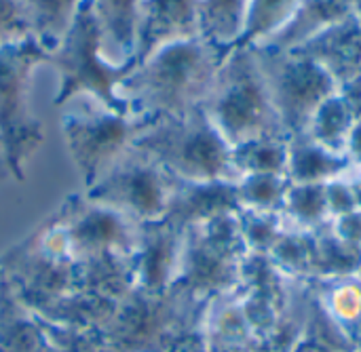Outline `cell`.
<instances>
[{"label": "cell", "mask_w": 361, "mask_h": 352, "mask_svg": "<svg viewBox=\"0 0 361 352\" xmlns=\"http://www.w3.org/2000/svg\"><path fill=\"white\" fill-rule=\"evenodd\" d=\"M271 262L292 281H313V230L283 228L277 243L269 251Z\"/></svg>", "instance_id": "obj_20"}, {"label": "cell", "mask_w": 361, "mask_h": 352, "mask_svg": "<svg viewBox=\"0 0 361 352\" xmlns=\"http://www.w3.org/2000/svg\"><path fill=\"white\" fill-rule=\"evenodd\" d=\"M338 95L343 97V101L347 103L351 116L355 118V122H361V74L343 82L338 87Z\"/></svg>", "instance_id": "obj_28"}, {"label": "cell", "mask_w": 361, "mask_h": 352, "mask_svg": "<svg viewBox=\"0 0 361 352\" xmlns=\"http://www.w3.org/2000/svg\"><path fill=\"white\" fill-rule=\"evenodd\" d=\"M305 55L315 59L341 87L361 74V17L360 13L338 21L313 40L302 44Z\"/></svg>", "instance_id": "obj_10"}, {"label": "cell", "mask_w": 361, "mask_h": 352, "mask_svg": "<svg viewBox=\"0 0 361 352\" xmlns=\"http://www.w3.org/2000/svg\"><path fill=\"white\" fill-rule=\"evenodd\" d=\"M131 148L152 158L180 184H237L239 180L233 146L212 125L203 108L142 125Z\"/></svg>", "instance_id": "obj_3"}, {"label": "cell", "mask_w": 361, "mask_h": 352, "mask_svg": "<svg viewBox=\"0 0 361 352\" xmlns=\"http://www.w3.org/2000/svg\"><path fill=\"white\" fill-rule=\"evenodd\" d=\"M324 186L326 184H290L281 207V218L288 228L317 230L332 222Z\"/></svg>", "instance_id": "obj_19"}, {"label": "cell", "mask_w": 361, "mask_h": 352, "mask_svg": "<svg viewBox=\"0 0 361 352\" xmlns=\"http://www.w3.org/2000/svg\"><path fill=\"white\" fill-rule=\"evenodd\" d=\"M199 36V0H142L133 63L165 44Z\"/></svg>", "instance_id": "obj_9"}, {"label": "cell", "mask_w": 361, "mask_h": 352, "mask_svg": "<svg viewBox=\"0 0 361 352\" xmlns=\"http://www.w3.org/2000/svg\"><path fill=\"white\" fill-rule=\"evenodd\" d=\"M345 156L351 161L353 167H361V122H355L351 133H349V139H347V146H345Z\"/></svg>", "instance_id": "obj_29"}, {"label": "cell", "mask_w": 361, "mask_h": 352, "mask_svg": "<svg viewBox=\"0 0 361 352\" xmlns=\"http://www.w3.org/2000/svg\"><path fill=\"white\" fill-rule=\"evenodd\" d=\"M324 188H326V203H328L330 220L343 218V215L357 209L355 199H353V190H351V184H349V175L336 177V180L328 182Z\"/></svg>", "instance_id": "obj_26"}, {"label": "cell", "mask_w": 361, "mask_h": 352, "mask_svg": "<svg viewBox=\"0 0 361 352\" xmlns=\"http://www.w3.org/2000/svg\"><path fill=\"white\" fill-rule=\"evenodd\" d=\"M330 226L338 239H343L345 243L361 249V209H355L343 218L332 220Z\"/></svg>", "instance_id": "obj_27"}, {"label": "cell", "mask_w": 361, "mask_h": 352, "mask_svg": "<svg viewBox=\"0 0 361 352\" xmlns=\"http://www.w3.org/2000/svg\"><path fill=\"white\" fill-rule=\"evenodd\" d=\"M239 230L247 253H262L269 256L273 245L277 243L279 234L286 228L281 213H267V211H250L241 209L237 213Z\"/></svg>", "instance_id": "obj_24"}, {"label": "cell", "mask_w": 361, "mask_h": 352, "mask_svg": "<svg viewBox=\"0 0 361 352\" xmlns=\"http://www.w3.org/2000/svg\"><path fill=\"white\" fill-rule=\"evenodd\" d=\"M353 169L345 154L332 152L309 135L288 139V169L286 175L292 184H328L336 177L349 175Z\"/></svg>", "instance_id": "obj_13"}, {"label": "cell", "mask_w": 361, "mask_h": 352, "mask_svg": "<svg viewBox=\"0 0 361 352\" xmlns=\"http://www.w3.org/2000/svg\"><path fill=\"white\" fill-rule=\"evenodd\" d=\"M361 249L338 239L330 222L313 230V281L357 275Z\"/></svg>", "instance_id": "obj_17"}, {"label": "cell", "mask_w": 361, "mask_h": 352, "mask_svg": "<svg viewBox=\"0 0 361 352\" xmlns=\"http://www.w3.org/2000/svg\"><path fill=\"white\" fill-rule=\"evenodd\" d=\"M357 13V0H302L288 25L264 46L271 51H294L317 34Z\"/></svg>", "instance_id": "obj_12"}, {"label": "cell", "mask_w": 361, "mask_h": 352, "mask_svg": "<svg viewBox=\"0 0 361 352\" xmlns=\"http://www.w3.org/2000/svg\"><path fill=\"white\" fill-rule=\"evenodd\" d=\"M353 125H355V118L351 116L347 103L336 91L315 110L305 135H309L313 142H317L319 146L332 152L345 154V146H347Z\"/></svg>", "instance_id": "obj_21"}, {"label": "cell", "mask_w": 361, "mask_h": 352, "mask_svg": "<svg viewBox=\"0 0 361 352\" xmlns=\"http://www.w3.org/2000/svg\"><path fill=\"white\" fill-rule=\"evenodd\" d=\"M250 0H199V36L228 51L239 44Z\"/></svg>", "instance_id": "obj_16"}, {"label": "cell", "mask_w": 361, "mask_h": 352, "mask_svg": "<svg viewBox=\"0 0 361 352\" xmlns=\"http://www.w3.org/2000/svg\"><path fill=\"white\" fill-rule=\"evenodd\" d=\"M27 17L32 38L47 51H55L74 21L82 0H19Z\"/></svg>", "instance_id": "obj_15"}, {"label": "cell", "mask_w": 361, "mask_h": 352, "mask_svg": "<svg viewBox=\"0 0 361 352\" xmlns=\"http://www.w3.org/2000/svg\"><path fill=\"white\" fill-rule=\"evenodd\" d=\"M32 36L19 0H0V46Z\"/></svg>", "instance_id": "obj_25"}, {"label": "cell", "mask_w": 361, "mask_h": 352, "mask_svg": "<svg viewBox=\"0 0 361 352\" xmlns=\"http://www.w3.org/2000/svg\"><path fill=\"white\" fill-rule=\"evenodd\" d=\"M294 352H345L338 351V348H332V346H326V344H319L315 340H309V338H300V342L296 344Z\"/></svg>", "instance_id": "obj_30"}, {"label": "cell", "mask_w": 361, "mask_h": 352, "mask_svg": "<svg viewBox=\"0 0 361 352\" xmlns=\"http://www.w3.org/2000/svg\"><path fill=\"white\" fill-rule=\"evenodd\" d=\"M360 171H361V167H360Z\"/></svg>", "instance_id": "obj_35"}, {"label": "cell", "mask_w": 361, "mask_h": 352, "mask_svg": "<svg viewBox=\"0 0 361 352\" xmlns=\"http://www.w3.org/2000/svg\"><path fill=\"white\" fill-rule=\"evenodd\" d=\"M99 36L102 55L114 68H131L135 59L137 15L142 0H91Z\"/></svg>", "instance_id": "obj_11"}, {"label": "cell", "mask_w": 361, "mask_h": 352, "mask_svg": "<svg viewBox=\"0 0 361 352\" xmlns=\"http://www.w3.org/2000/svg\"><path fill=\"white\" fill-rule=\"evenodd\" d=\"M288 175L279 173H247L241 175L235 184L237 199L241 209L281 213L286 194L290 190Z\"/></svg>", "instance_id": "obj_22"}, {"label": "cell", "mask_w": 361, "mask_h": 352, "mask_svg": "<svg viewBox=\"0 0 361 352\" xmlns=\"http://www.w3.org/2000/svg\"><path fill=\"white\" fill-rule=\"evenodd\" d=\"M349 184H351V190H353L355 205H357V209H361V171L360 169H353V171L349 173Z\"/></svg>", "instance_id": "obj_31"}, {"label": "cell", "mask_w": 361, "mask_h": 352, "mask_svg": "<svg viewBox=\"0 0 361 352\" xmlns=\"http://www.w3.org/2000/svg\"><path fill=\"white\" fill-rule=\"evenodd\" d=\"M324 310L357 342L361 336V279L357 275L311 281Z\"/></svg>", "instance_id": "obj_14"}, {"label": "cell", "mask_w": 361, "mask_h": 352, "mask_svg": "<svg viewBox=\"0 0 361 352\" xmlns=\"http://www.w3.org/2000/svg\"><path fill=\"white\" fill-rule=\"evenodd\" d=\"M49 53L32 38L0 46V142L11 150H21L38 137V125L27 112V80L36 63Z\"/></svg>", "instance_id": "obj_7"}, {"label": "cell", "mask_w": 361, "mask_h": 352, "mask_svg": "<svg viewBox=\"0 0 361 352\" xmlns=\"http://www.w3.org/2000/svg\"><path fill=\"white\" fill-rule=\"evenodd\" d=\"M300 2L302 0H250L239 44L254 49L269 44L288 25Z\"/></svg>", "instance_id": "obj_18"}, {"label": "cell", "mask_w": 361, "mask_h": 352, "mask_svg": "<svg viewBox=\"0 0 361 352\" xmlns=\"http://www.w3.org/2000/svg\"><path fill=\"white\" fill-rule=\"evenodd\" d=\"M355 352H361V336L357 338V342H355Z\"/></svg>", "instance_id": "obj_32"}, {"label": "cell", "mask_w": 361, "mask_h": 352, "mask_svg": "<svg viewBox=\"0 0 361 352\" xmlns=\"http://www.w3.org/2000/svg\"><path fill=\"white\" fill-rule=\"evenodd\" d=\"M233 163L241 175L279 173L288 169V139H254L233 148Z\"/></svg>", "instance_id": "obj_23"}, {"label": "cell", "mask_w": 361, "mask_h": 352, "mask_svg": "<svg viewBox=\"0 0 361 352\" xmlns=\"http://www.w3.org/2000/svg\"><path fill=\"white\" fill-rule=\"evenodd\" d=\"M357 13H360L361 17V0H357Z\"/></svg>", "instance_id": "obj_33"}, {"label": "cell", "mask_w": 361, "mask_h": 352, "mask_svg": "<svg viewBox=\"0 0 361 352\" xmlns=\"http://www.w3.org/2000/svg\"><path fill=\"white\" fill-rule=\"evenodd\" d=\"M302 285L288 279L269 256L247 253L243 258L237 298L256 340L264 338L286 317Z\"/></svg>", "instance_id": "obj_8"}, {"label": "cell", "mask_w": 361, "mask_h": 352, "mask_svg": "<svg viewBox=\"0 0 361 352\" xmlns=\"http://www.w3.org/2000/svg\"><path fill=\"white\" fill-rule=\"evenodd\" d=\"M357 277H360V279H361V266H360V270H357Z\"/></svg>", "instance_id": "obj_34"}, {"label": "cell", "mask_w": 361, "mask_h": 352, "mask_svg": "<svg viewBox=\"0 0 361 352\" xmlns=\"http://www.w3.org/2000/svg\"><path fill=\"white\" fill-rule=\"evenodd\" d=\"M256 51L288 139L305 135L315 110L338 91L336 80L302 51Z\"/></svg>", "instance_id": "obj_5"}, {"label": "cell", "mask_w": 361, "mask_h": 352, "mask_svg": "<svg viewBox=\"0 0 361 352\" xmlns=\"http://www.w3.org/2000/svg\"><path fill=\"white\" fill-rule=\"evenodd\" d=\"M85 97V106L72 103L63 114L66 142L82 167H110L131 146L142 125L97 97Z\"/></svg>", "instance_id": "obj_6"}, {"label": "cell", "mask_w": 361, "mask_h": 352, "mask_svg": "<svg viewBox=\"0 0 361 352\" xmlns=\"http://www.w3.org/2000/svg\"><path fill=\"white\" fill-rule=\"evenodd\" d=\"M47 61L59 70L61 82L55 99L57 106H63L76 95H91L123 112L114 97V89L129 68H114L104 59L102 36L91 0H82L74 21L55 51L49 53Z\"/></svg>", "instance_id": "obj_4"}, {"label": "cell", "mask_w": 361, "mask_h": 352, "mask_svg": "<svg viewBox=\"0 0 361 352\" xmlns=\"http://www.w3.org/2000/svg\"><path fill=\"white\" fill-rule=\"evenodd\" d=\"M226 53L201 36L165 44L127 70L114 97L140 125L184 116L203 108Z\"/></svg>", "instance_id": "obj_1"}, {"label": "cell", "mask_w": 361, "mask_h": 352, "mask_svg": "<svg viewBox=\"0 0 361 352\" xmlns=\"http://www.w3.org/2000/svg\"><path fill=\"white\" fill-rule=\"evenodd\" d=\"M203 112L233 148L254 139H288L254 46L228 49Z\"/></svg>", "instance_id": "obj_2"}]
</instances>
